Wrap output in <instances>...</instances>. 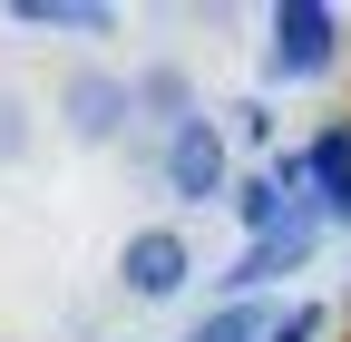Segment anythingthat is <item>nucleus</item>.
Returning <instances> with one entry per match:
<instances>
[{
    "label": "nucleus",
    "instance_id": "nucleus-2",
    "mask_svg": "<svg viewBox=\"0 0 351 342\" xmlns=\"http://www.w3.org/2000/svg\"><path fill=\"white\" fill-rule=\"evenodd\" d=\"M156 176H166V196H186V205H225V196H234L225 117H195L186 137H166V147H156Z\"/></svg>",
    "mask_w": 351,
    "mask_h": 342
},
{
    "label": "nucleus",
    "instance_id": "nucleus-5",
    "mask_svg": "<svg viewBox=\"0 0 351 342\" xmlns=\"http://www.w3.org/2000/svg\"><path fill=\"white\" fill-rule=\"evenodd\" d=\"M322 235H332V225L313 216V205H302V216H283L274 235H263V244H244V254H234V274H225V284H234V304H254L263 284H283V274H302V264H313V254H322Z\"/></svg>",
    "mask_w": 351,
    "mask_h": 342
},
{
    "label": "nucleus",
    "instance_id": "nucleus-3",
    "mask_svg": "<svg viewBox=\"0 0 351 342\" xmlns=\"http://www.w3.org/2000/svg\"><path fill=\"white\" fill-rule=\"evenodd\" d=\"M59 117H69L78 147H117L127 117H137V78H117V69H69V78H59Z\"/></svg>",
    "mask_w": 351,
    "mask_h": 342
},
{
    "label": "nucleus",
    "instance_id": "nucleus-11",
    "mask_svg": "<svg viewBox=\"0 0 351 342\" xmlns=\"http://www.w3.org/2000/svg\"><path fill=\"white\" fill-rule=\"evenodd\" d=\"M263 342H322V304H293V313H274V332Z\"/></svg>",
    "mask_w": 351,
    "mask_h": 342
},
{
    "label": "nucleus",
    "instance_id": "nucleus-4",
    "mask_svg": "<svg viewBox=\"0 0 351 342\" xmlns=\"http://www.w3.org/2000/svg\"><path fill=\"white\" fill-rule=\"evenodd\" d=\"M117 284L137 293V304H176V293L195 284V244L176 235V225H137L117 244Z\"/></svg>",
    "mask_w": 351,
    "mask_h": 342
},
{
    "label": "nucleus",
    "instance_id": "nucleus-1",
    "mask_svg": "<svg viewBox=\"0 0 351 342\" xmlns=\"http://www.w3.org/2000/svg\"><path fill=\"white\" fill-rule=\"evenodd\" d=\"M341 39H351V20L332 0H274V49H263V69L274 78H332Z\"/></svg>",
    "mask_w": 351,
    "mask_h": 342
},
{
    "label": "nucleus",
    "instance_id": "nucleus-8",
    "mask_svg": "<svg viewBox=\"0 0 351 342\" xmlns=\"http://www.w3.org/2000/svg\"><path fill=\"white\" fill-rule=\"evenodd\" d=\"M225 205H234V225H244L254 244H263V235H274L283 216H302V205H293V186L274 176V166H244V176H234V196H225Z\"/></svg>",
    "mask_w": 351,
    "mask_h": 342
},
{
    "label": "nucleus",
    "instance_id": "nucleus-6",
    "mask_svg": "<svg viewBox=\"0 0 351 342\" xmlns=\"http://www.w3.org/2000/svg\"><path fill=\"white\" fill-rule=\"evenodd\" d=\"M302 186H313V216L332 235H351V127H322L302 147Z\"/></svg>",
    "mask_w": 351,
    "mask_h": 342
},
{
    "label": "nucleus",
    "instance_id": "nucleus-10",
    "mask_svg": "<svg viewBox=\"0 0 351 342\" xmlns=\"http://www.w3.org/2000/svg\"><path fill=\"white\" fill-rule=\"evenodd\" d=\"M20 157H29V108L0 89V166H20Z\"/></svg>",
    "mask_w": 351,
    "mask_h": 342
},
{
    "label": "nucleus",
    "instance_id": "nucleus-7",
    "mask_svg": "<svg viewBox=\"0 0 351 342\" xmlns=\"http://www.w3.org/2000/svg\"><path fill=\"white\" fill-rule=\"evenodd\" d=\"M137 117L156 127V147H166V137H186V127L205 117V108H195V78L176 69V59H156V69L137 78Z\"/></svg>",
    "mask_w": 351,
    "mask_h": 342
},
{
    "label": "nucleus",
    "instance_id": "nucleus-12",
    "mask_svg": "<svg viewBox=\"0 0 351 342\" xmlns=\"http://www.w3.org/2000/svg\"><path fill=\"white\" fill-rule=\"evenodd\" d=\"M234 137L244 147H274V108H263V98H234Z\"/></svg>",
    "mask_w": 351,
    "mask_h": 342
},
{
    "label": "nucleus",
    "instance_id": "nucleus-9",
    "mask_svg": "<svg viewBox=\"0 0 351 342\" xmlns=\"http://www.w3.org/2000/svg\"><path fill=\"white\" fill-rule=\"evenodd\" d=\"M20 20H29V30H88V39H98V30H117V10H108V0H20Z\"/></svg>",
    "mask_w": 351,
    "mask_h": 342
}]
</instances>
